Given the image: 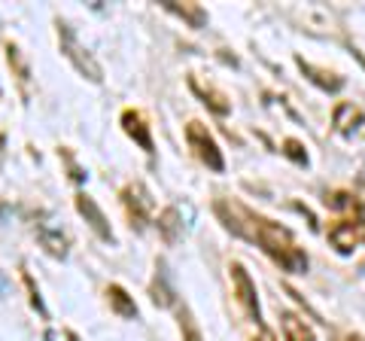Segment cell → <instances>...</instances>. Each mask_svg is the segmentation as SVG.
Here are the masks:
<instances>
[{
	"label": "cell",
	"mask_w": 365,
	"mask_h": 341,
	"mask_svg": "<svg viewBox=\"0 0 365 341\" xmlns=\"http://www.w3.org/2000/svg\"><path fill=\"white\" fill-rule=\"evenodd\" d=\"M213 210L228 232L244 238L250 244H259L283 271H289V275H304L307 271V253L295 244V238L287 225H280L268 217H262L256 210L244 208V204L235 201V198H216Z\"/></svg>",
	"instance_id": "1"
},
{
	"label": "cell",
	"mask_w": 365,
	"mask_h": 341,
	"mask_svg": "<svg viewBox=\"0 0 365 341\" xmlns=\"http://www.w3.org/2000/svg\"><path fill=\"white\" fill-rule=\"evenodd\" d=\"M55 25H58V46H61V55L76 67V73H83L88 83H104V71H101L98 58L83 46V43H79L76 31L67 25L64 19H58Z\"/></svg>",
	"instance_id": "2"
},
{
	"label": "cell",
	"mask_w": 365,
	"mask_h": 341,
	"mask_svg": "<svg viewBox=\"0 0 365 341\" xmlns=\"http://www.w3.org/2000/svg\"><path fill=\"white\" fill-rule=\"evenodd\" d=\"M186 141L192 146V153L198 156L201 165H207L213 174H222V170H225V158H222V150L216 146L213 134L207 131V125H201L198 119H192L186 125Z\"/></svg>",
	"instance_id": "3"
},
{
	"label": "cell",
	"mask_w": 365,
	"mask_h": 341,
	"mask_svg": "<svg viewBox=\"0 0 365 341\" xmlns=\"http://www.w3.org/2000/svg\"><path fill=\"white\" fill-rule=\"evenodd\" d=\"M228 275H232V287H235V295H237V305H241L244 314L253 323H262L259 292H256V283H253V278H250V271L241 263H232L228 265Z\"/></svg>",
	"instance_id": "4"
},
{
	"label": "cell",
	"mask_w": 365,
	"mask_h": 341,
	"mask_svg": "<svg viewBox=\"0 0 365 341\" xmlns=\"http://www.w3.org/2000/svg\"><path fill=\"white\" fill-rule=\"evenodd\" d=\"M329 241L338 253H353V247L359 241H365V210L359 204L356 210V220H335L329 225Z\"/></svg>",
	"instance_id": "5"
},
{
	"label": "cell",
	"mask_w": 365,
	"mask_h": 341,
	"mask_svg": "<svg viewBox=\"0 0 365 341\" xmlns=\"http://www.w3.org/2000/svg\"><path fill=\"white\" fill-rule=\"evenodd\" d=\"M122 204H125V213H128L131 220V229H146V223H150V213H153V198L150 192H146L143 183H128L122 189Z\"/></svg>",
	"instance_id": "6"
},
{
	"label": "cell",
	"mask_w": 365,
	"mask_h": 341,
	"mask_svg": "<svg viewBox=\"0 0 365 341\" xmlns=\"http://www.w3.org/2000/svg\"><path fill=\"white\" fill-rule=\"evenodd\" d=\"M73 204H76L79 217H83V220L88 223V229L95 232V235L101 238V241H107V244L116 241V235H113V229H110V220L104 217V210L98 208V201H95V198L86 195V192H79V195L73 198Z\"/></svg>",
	"instance_id": "7"
},
{
	"label": "cell",
	"mask_w": 365,
	"mask_h": 341,
	"mask_svg": "<svg viewBox=\"0 0 365 341\" xmlns=\"http://www.w3.org/2000/svg\"><path fill=\"white\" fill-rule=\"evenodd\" d=\"M332 125L344 134V138H365V113L350 104V101H341L332 113Z\"/></svg>",
	"instance_id": "8"
},
{
	"label": "cell",
	"mask_w": 365,
	"mask_h": 341,
	"mask_svg": "<svg viewBox=\"0 0 365 341\" xmlns=\"http://www.w3.org/2000/svg\"><path fill=\"white\" fill-rule=\"evenodd\" d=\"M122 128H125V134H128L131 141L140 143V150H143L146 156H153V153H155L150 125H146V119H143V113H140V110H125V113H122Z\"/></svg>",
	"instance_id": "9"
},
{
	"label": "cell",
	"mask_w": 365,
	"mask_h": 341,
	"mask_svg": "<svg viewBox=\"0 0 365 341\" xmlns=\"http://www.w3.org/2000/svg\"><path fill=\"white\" fill-rule=\"evenodd\" d=\"M295 64H299V71L311 79L314 86H319L323 88V92H341V88H344V76L341 73H335V71H326V67H317V64H311V61H304L302 55L299 58H295Z\"/></svg>",
	"instance_id": "10"
},
{
	"label": "cell",
	"mask_w": 365,
	"mask_h": 341,
	"mask_svg": "<svg viewBox=\"0 0 365 341\" xmlns=\"http://www.w3.org/2000/svg\"><path fill=\"white\" fill-rule=\"evenodd\" d=\"M150 295L158 308H177V292L170 287V278H168V265L165 263H155V278L150 283Z\"/></svg>",
	"instance_id": "11"
},
{
	"label": "cell",
	"mask_w": 365,
	"mask_h": 341,
	"mask_svg": "<svg viewBox=\"0 0 365 341\" xmlns=\"http://www.w3.org/2000/svg\"><path fill=\"white\" fill-rule=\"evenodd\" d=\"M162 6L168 9V13H174L177 19H182L189 28H195V31L207 25V9H204L201 4H177V0H165Z\"/></svg>",
	"instance_id": "12"
},
{
	"label": "cell",
	"mask_w": 365,
	"mask_h": 341,
	"mask_svg": "<svg viewBox=\"0 0 365 341\" xmlns=\"http://www.w3.org/2000/svg\"><path fill=\"white\" fill-rule=\"evenodd\" d=\"M107 302H110V308L122 317V320H134V317H137L134 295H128V290L119 287V283H110V287H107Z\"/></svg>",
	"instance_id": "13"
},
{
	"label": "cell",
	"mask_w": 365,
	"mask_h": 341,
	"mask_svg": "<svg viewBox=\"0 0 365 341\" xmlns=\"http://www.w3.org/2000/svg\"><path fill=\"white\" fill-rule=\"evenodd\" d=\"M189 88H192V92H195V95L204 101V104H207V107L216 113V116H228V110H232V107H228V98H225L222 92H216L213 86L204 88L195 76H189Z\"/></svg>",
	"instance_id": "14"
},
{
	"label": "cell",
	"mask_w": 365,
	"mask_h": 341,
	"mask_svg": "<svg viewBox=\"0 0 365 341\" xmlns=\"http://www.w3.org/2000/svg\"><path fill=\"white\" fill-rule=\"evenodd\" d=\"M158 235L165 238V244H177L180 241V235H182V223H180V210L170 204V208H165L162 213H158Z\"/></svg>",
	"instance_id": "15"
},
{
	"label": "cell",
	"mask_w": 365,
	"mask_h": 341,
	"mask_svg": "<svg viewBox=\"0 0 365 341\" xmlns=\"http://www.w3.org/2000/svg\"><path fill=\"white\" fill-rule=\"evenodd\" d=\"M280 326H283V338L287 341H314V329L307 326L299 314L283 311L280 314Z\"/></svg>",
	"instance_id": "16"
},
{
	"label": "cell",
	"mask_w": 365,
	"mask_h": 341,
	"mask_svg": "<svg viewBox=\"0 0 365 341\" xmlns=\"http://www.w3.org/2000/svg\"><path fill=\"white\" fill-rule=\"evenodd\" d=\"M37 241L43 244V250L49 256H55V259L67 256V238L58 229H52V225H37Z\"/></svg>",
	"instance_id": "17"
},
{
	"label": "cell",
	"mask_w": 365,
	"mask_h": 341,
	"mask_svg": "<svg viewBox=\"0 0 365 341\" xmlns=\"http://www.w3.org/2000/svg\"><path fill=\"white\" fill-rule=\"evenodd\" d=\"M177 323H180V332H182V341H204L201 329L195 323V317H192L189 305H180L177 302Z\"/></svg>",
	"instance_id": "18"
},
{
	"label": "cell",
	"mask_w": 365,
	"mask_h": 341,
	"mask_svg": "<svg viewBox=\"0 0 365 341\" xmlns=\"http://www.w3.org/2000/svg\"><path fill=\"white\" fill-rule=\"evenodd\" d=\"M6 58H9V64H13V71L19 73L21 88H25V86H28V79H31V67H28L25 55H21V49L16 46V43H6Z\"/></svg>",
	"instance_id": "19"
},
{
	"label": "cell",
	"mask_w": 365,
	"mask_h": 341,
	"mask_svg": "<svg viewBox=\"0 0 365 341\" xmlns=\"http://www.w3.org/2000/svg\"><path fill=\"white\" fill-rule=\"evenodd\" d=\"M21 280H25V287H28V295H31V305L40 311V317L43 320H49V311H46V305H43V299H40V290H37V283H34V278L28 275V271H21Z\"/></svg>",
	"instance_id": "20"
},
{
	"label": "cell",
	"mask_w": 365,
	"mask_h": 341,
	"mask_svg": "<svg viewBox=\"0 0 365 341\" xmlns=\"http://www.w3.org/2000/svg\"><path fill=\"white\" fill-rule=\"evenodd\" d=\"M283 156H289L295 165H307V153H304V146L299 141H287V143H283Z\"/></svg>",
	"instance_id": "21"
},
{
	"label": "cell",
	"mask_w": 365,
	"mask_h": 341,
	"mask_svg": "<svg viewBox=\"0 0 365 341\" xmlns=\"http://www.w3.org/2000/svg\"><path fill=\"white\" fill-rule=\"evenodd\" d=\"M58 153H61V156L67 158V168H71V177L76 180V183H83V180H86L88 174H86V170H79V168H76V162H73V158H71V153H67V150H58Z\"/></svg>",
	"instance_id": "22"
},
{
	"label": "cell",
	"mask_w": 365,
	"mask_h": 341,
	"mask_svg": "<svg viewBox=\"0 0 365 341\" xmlns=\"http://www.w3.org/2000/svg\"><path fill=\"white\" fill-rule=\"evenodd\" d=\"M9 290H13V283H9V278H6V271H0V295H6Z\"/></svg>",
	"instance_id": "23"
},
{
	"label": "cell",
	"mask_w": 365,
	"mask_h": 341,
	"mask_svg": "<svg viewBox=\"0 0 365 341\" xmlns=\"http://www.w3.org/2000/svg\"><path fill=\"white\" fill-rule=\"evenodd\" d=\"M256 341H277V338H274V335H271V332H268V329H262V335H259V338H256Z\"/></svg>",
	"instance_id": "24"
}]
</instances>
